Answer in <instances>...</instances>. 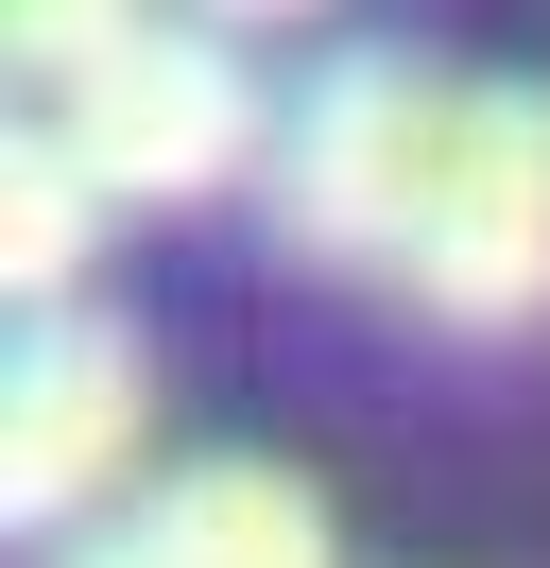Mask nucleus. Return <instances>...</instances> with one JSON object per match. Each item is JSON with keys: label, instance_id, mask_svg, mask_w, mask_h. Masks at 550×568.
<instances>
[{"label": "nucleus", "instance_id": "obj_3", "mask_svg": "<svg viewBox=\"0 0 550 568\" xmlns=\"http://www.w3.org/2000/svg\"><path fill=\"white\" fill-rule=\"evenodd\" d=\"M52 139H69V173H86L103 207H206V190H241L275 155L258 139V70H241L224 36H190V18H155Z\"/></svg>", "mask_w": 550, "mask_h": 568}, {"label": "nucleus", "instance_id": "obj_2", "mask_svg": "<svg viewBox=\"0 0 550 568\" xmlns=\"http://www.w3.org/2000/svg\"><path fill=\"white\" fill-rule=\"evenodd\" d=\"M412 311L465 345H516L550 311V87H465L430 242H412Z\"/></svg>", "mask_w": 550, "mask_h": 568}, {"label": "nucleus", "instance_id": "obj_1", "mask_svg": "<svg viewBox=\"0 0 550 568\" xmlns=\"http://www.w3.org/2000/svg\"><path fill=\"white\" fill-rule=\"evenodd\" d=\"M447 121L465 87L430 52H344L309 70V104L275 121V242L309 276H412L430 242V190H447Z\"/></svg>", "mask_w": 550, "mask_h": 568}, {"label": "nucleus", "instance_id": "obj_5", "mask_svg": "<svg viewBox=\"0 0 550 568\" xmlns=\"http://www.w3.org/2000/svg\"><path fill=\"white\" fill-rule=\"evenodd\" d=\"M69 568H327V517H309L293 465H190L138 517H103Z\"/></svg>", "mask_w": 550, "mask_h": 568}, {"label": "nucleus", "instance_id": "obj_4", "mask_svg": "<svg viewBox=\"0 0 550 568\" xmlns=\"http://www.w3.org/2000/svg\"><path fill=\"white\" fill-rule=\"evenodd\" d=\"M138 430H155L138 327H103V311H34L18 379H0V499H18L34 534H52V517H86V499L138 465Z\"/></svg>", "mask_w": 550, "mask_h": 568}, {"label": "nucleus", "instance_id": "obj_7", "mask_svg": "<svg viewBox=\"0 0 550 568\" xmlns=\"http://www.w3.org/2000/svg\"><path fill=\"white\" fill-rule=\"evenodd\" d=\"M0 36H18V87H34V121H69L103 70H121L138 36H155V0H0Z\"/></svg>", "mask_w": 550, "mask_h": 568}, {"label": "nucleus", "instance_id": "obj_8", "mask_svg": "<svg viewBox=\"0 0 550 568\" xmlns=\"http://www.w3.org/2000/svg\"><path fill=\"white\" fill-rule=\"evenodd\" d=\"M190 18H224V36H241V18H309V0H190Z\"/></svg>", "mask_w": 550, "mask_h": 568}, {"label": "nucleus", "instance_id": "obj_6", "mask_svg": "<svg viewBox=\"0 0 550 568\" xmlns=\"http://www.w3.org/2000/svg\"><path fill=\"white\" fill-rule=\"evenodd\" d=\"M86 224H103V190L69 173V139L34 121V139L0 155V276H18L34 311H52V293H69V258H86Z\"/></svg>", "mask_w": 550, "mask_h": 568}]
</instances>
